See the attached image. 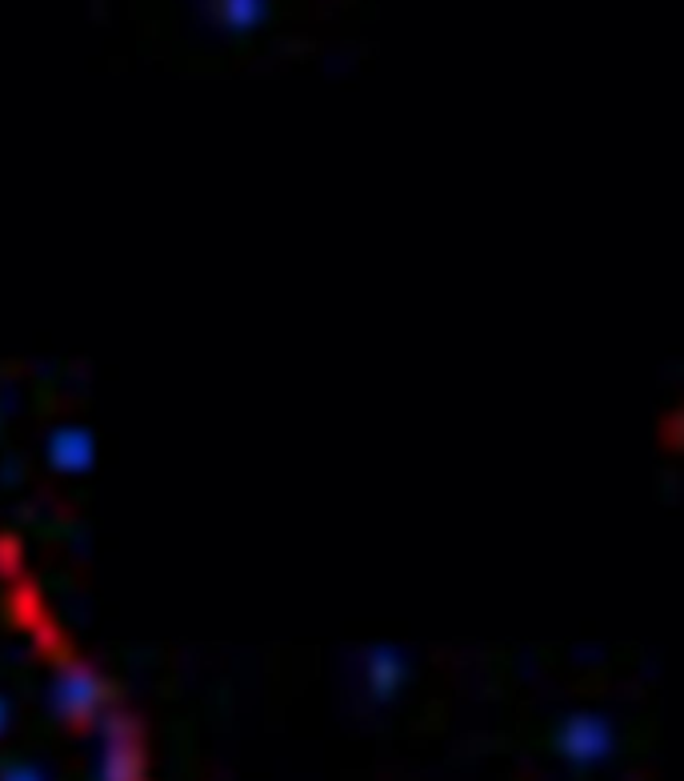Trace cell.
I'll return each mask as SVG.
<instances>
[{
    "instance_id": "obj_1",
    "label": "cell",
    "mask_w": 684,
    "mask_h": 781,
    "mask_svg": "<svg viewBox=\"0 0 684 781\" xmlns=\"http://www.w3.org/2000/svg\"><path fill=\"white\" fill-rule=\"evenodd\" d=\"M604 746V730L596 722H572L565 730V749L577 754V758H596Z\"/></svg>"
}]
</instances>
